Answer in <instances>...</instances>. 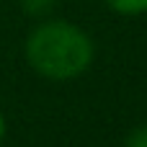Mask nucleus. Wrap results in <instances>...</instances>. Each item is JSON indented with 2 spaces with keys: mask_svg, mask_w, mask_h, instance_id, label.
<instances>
[{
  "mask_svg": "<svg viewBox=\"0 0 147 147\" xmlns=\"http://www.w3.org/2000/svg\"><path fill=\"white\" fill-rule=\"evenodd\" d=\"M23 57L39 78L65 83L80 78L93 65L96 44L78 23L65 18H44L28 31Z\"/></svg>",
  "mask_w": 147,
  "mask_h": 147,
  "instance_id": "obj_1",
  "label": "nucleus"
},
{
  "mask_svg": "<svg viewBox=\"0 0 147 147\" xmlns=\"http://www.w3.org/2000/svg\"><path fill=\"white\" fill-rule=\"evenodd\" d=\"M119 16H142L147 13V0H103Z\"/></svg>",
  "mask_w": 147,
  "mask_h": 147,
  "instance_id": "obj_2",
  "label": "nucleus"
},
{
  "mask_svg": "<svg viewBox=\"0 0 147 147\" xmlns=\"http://www.w3.org/2000/svg\"><path fill=\"white\" fill-rule=\"evenodd\" d=\"M18 5H21V10H23L26 16H31V18H47V16L54 10L57 0H18Z\"/></svg>",
  "mask_w": 147,
  "mask_h": 147,
  "instance_id": "obj_3",
  "label": "nucleus"
},
{
  "mask_svg": "<svg viewBox=\"0 0 147 147\" xmlns=\"http://www.w3.org/2000/svg\"><path fill=\"white\" fill-rule=\"evenodd\" d=\"M121 147H147V124L132 129V132L127 134V140H124Z\"/></svg>",
  "mask_w": 147,
  "mask_h": 147,
  "instance_id": "obj_4",
  "label": "nucleus"
},
{
  "mask_svg": "<svg viewBox=\"0 0 147 147\" xmlns=\"http://www.w3.org/2000/svg\"><path fill=\"white\" fill-rule=\"evenodd\" d=\"M5 134H8V121H5V114L0 111V145H3V140H5Z\"/></svg>",
  "mask_w": 147,
  "mask_h": 147,
  "instance_id": "obj_5",
  "label": "nucleus"
}]
</instances>
